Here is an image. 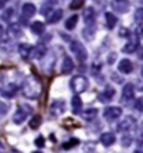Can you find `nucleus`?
<instances>
[{"mask_svg":"<svg viewBox=\"0 0 143 153\" xmlns=\"http://www.w3.org/2000/svg\"><path fill=\"white\" fill-rule=\"evenodd\" d=\"M41 88L42 87L39 80L37 77H34V76H30V77L24 80L21 90H23V94L27 98H38L39 94H41Z\"/></svg>","mask_w":143,"mask_h":153,"instance_id":"obj_1","label":"nucleus"},{"mask_svg":"<svg viewBox=\"0 0 143 153\" xmlns=\"http://www.w3.org/2000/svg\"><path fill=\"white\" fill-rule=\"evenodd\" d=\"M88 87V80L82 76V74H77V76H74L73 79L70 80V88H72V91L74 94H80L86 91Z\"/></svg>","mask_w":143,"mask_h":153,"instance_id":"obj_2","label":"nucleus"},{"mask_svg":"<svg viewBox=\"0 0 143 153\" xmlns=\"http://www.w3.org/2000/svg\"><path fill=\"white\" fill-rule=\"evenodd\" d=\"M70 49H72V52L74 53V56L77 58V60H80V62L87 60V51H86L84 45L80 41H72Z\"/></svg>","mask_w":143,"mask_h":153,"instance_id":"obj_3","label":"nucleus"},{"mask_svg":"<svg viewBox=\"0 0 143 153\" xmlns=\"http://www.w3.org/2000/svg\"><path fill=\"white\" fill-rule=\"evenodd\" d=\"M136 128V120H135L132 115H126L124 117V120L118 124V131L122 132V134H126V132H130L132 129Z\"/></svg>","mask_w":143,"mask_h":153,"instance_id":"obj_4","label":"nucleus"},{"mask_svg":"<svg viewBox=\"0 0 143 153\" xmlns=\"http://www.w3.org/2000/svg\"><path fill=\"white\" fill-rule=\"evenodd\" d=\"M28 114H31V108H30L28 105H25V104H23L17 111L14 112L13 122L14 124H23L24 121H25V118L28 117Z\"/></svg>","mask_w":143,"mask_h":153,"instance_id":"obj_5","label":"nucleus"},{"mask_svg":"<svg viewBox=\"0 0 143 153\" xmlns=\"http://www.w3.org/2000/svg\"><path fill=\"white\" fill-rule=\"evenodd\" d=\"M121 115H122V110H121L119 107H107L105 111H104V118L108 122L116 121Z\"/></svg>","mask_w":143,"mask_h":153,"instance_id":"obj_6","label":"nucleus"},{"mask_svg":"<svg viewBox=\"0 0 143 153\" xmlns=\"http://www.w3.org/2000/svg\"><path fill=\"white\" fill-rule=\"evenodd\" d=\"M111 7L116 13H126L130 9V3L128 0H112Z\"/></svg>","mask_w":143,"mask_h":153,"instance_id":"obj_7","label":"nucleus"},{"mask_svg":"<svg viewBox=\"0 0 143 153\" xmlns=\"http://www.w3.org/2000/svg\"><path fill=\"white\" fill-rule=\"evenodd\" d=\"M138 47H139V35L135 34V35L129 37V42L125 45L122 51H124L125 53H133V52L138 49Z\"/></svg>","mask_w":143,"mask_h":153,"instance_id":"obj_8","label":"nucleus"},{"mask_svg":"<svg viewBox=\"0 0 143 153\" xmlns=\"http://www.w3.org/2000/svg\"><path fill=\"white\" fill-rule=\"evenodd\" d=\"M135 97V88L132 83H126L124 86V90H122V101L124 102H129L132 101Z\"/></svg>","mask_w":143,"mask_h":153,"instance_id":"obj_9","label":"nucleus"},{"mask_svg":"<svg viewBox=\"0 0 143 153\" xmlns=\"http://www.w3.org/2000/svg\"><path fill=\"white\" fill-rule=\"evenodd\" d=\"M114 96H115V90L111 87V86H107L101 93L98 94V100L101 102H110L114 98Z\"/></svg>","mask_w":143,"mask_h":153,"instance_id":"obj_10","label":"nucleus"},{"mask_svg":"<svg viewBox=\"0 0 143 153\" xmlns=\"http://www.w3.org/2000/svg\"><path fill=\"white\" fill-rule=\"evenodd\" d=\"M21 34H23V31H21V28H20L17 24H10L9 27H7V31H6L4 37H3V41L7 39V37L9 38H19Z\"/></svg>","mask_w":143,"mask_h":153,"instance_id":"obj_11","label":"nucleus"},{"mask_svg":"<svg viewBox=\"0 0 143 153\" xmlns=\"http://www.w3.org/2000/svg\"><path fill=\"white\" fill-rule=\"evenodd\" d=\"M34 49H35V47H31L30 44H21L19 47V52L23 59H30L34 55Z\"/></svg>","mask_w":143,"mask_h":153,"instance_id":"obj_12","label":"nucleus"},{"mask_svg":"<svg viewBox=\"0 0 143 153\" xmlns=\"http://www.w3.org/2000/svg\"><path fill=\"white\" fill-rule=\"evenodd\" d=\"M65 108H66L65 102L62 101V100H55L51 105V115H53V117L60 115L62 112L65 111Z\"/></svg>","mask_w":143,"mask_h":153,"instance_id":"obj_13","label":"nucleus"},{"mask_svg":"<svg viewBox=\"0 0 143 153\" xmlns=\"http://www.w3.org/2000/svg\"><path fill=\"white\" fill-rule=\"evenodd\" d=\"M83 19H84V23L87 24V25H94V21H96V11H94L93 7L84 9Z\"/></svg>","mask_w":143,"mask_h":153,"instance_id":"obj_14","label":"nucleus"},{"mask_svg":"<svg viewBox=\"0 0 143 153\" xmlns=\"http://www.w3.org/2000/svg\"><path fill=\"white\" fill-rule=\"evenodd\" d=\"M16 93H17V86L14 83H9L7 86H4V87L1 88V96L6 98H11L16 96Z\"/></svg>","mask_w":143,"mask_h":153,"instance_id":"obj_15","label":"nucleus"},{"mask_svg":"<svg viewBox=\"0 0 143 153\" xmlns=\"http://www.w3.org/2000/svg\"><path fill=\"white\" fill-rule=\"evenodd\" d=\"M118 69H119L121 73L129 74V73H132V70H133V65H132V62H130L129 59H122L119 62V65H118Z\"/></svg>","mask_w":143,"mask_h":153,"instance_id":"obj_16","label":"nucleus"},{"mask_svg":"<svg viewBox=\"0 0 143 153\" xmlns=\"http://www.w3.org/2000/svg\"><path fill=\"white\" fill-rule=\"evenodd\" d=\"M101 143L104 146H111V145L115 143V135L112 134V132H105V134L101 135Z\"/></svg>","mask_w":143,"mask_h":153,"instance_id":"obj_17","label":"nucleus"},{"mask_svg":"<svg viewBox=\"0 0 143 153\" xmlns=\"http://www.w3.org/2000/svg\"><path fill=\"white\" fill-rule=\"evenodd\" d=\"M21 11H23V16L25 17V20H27L35 14L37 9H35V6H34L33 3H25V4L23 6V10H21Z\"/></svg>","mask_w":143,"mask_h":153,"instance_id":"obj_18","label":"nucleus"},{"mask_svg":"<svg viewBox=\"0 0 143 153\" xmlns=\"http://www.w3.org/2000/svg\"><path fill=\"white\" fill-rule=\"evenodd\" d=\"M73 69H74V63H73V60H72V58L65 56L63 62H62V72L63 73H70Z\"/></svg>","mask_w":143,"mask_h":153,"instance_id":"obj_19","label":"nucleus"},{"mask_svg":"<svg viewBox=\"0 0 143 153\" xmlns=\"http://www.w3.org/2000/svg\"><path fill=\"white\" fill-rule=\"evenodd\" d=\"M82 107H83V101H82V98L79 97L77 94L73 96V98H72V108H73L74 114H79V112L82 111Z\"/></svg>","mask_w":143,"mask_h":153,"instance_id":"obj_20","label":"nucleus"},{"mask_svg":"<svg viewBox=\"0 0 143 153\" xmlns=\"http://www.w3.org/2000/svg\"><path fill=\"white\" fill-rule=\"evenodd\" d=\"M62 14H63V11L60 9H58V10H53L52 11V14L48 17V23L49 24H55V23H58L60 19H62Z\"/></svg>","mask_w":143,"mask_h":153,"instance_id":"obj_21","label":"nucleus"},{"mask_svg":"<svg viewBox=\"0 0 143 153\" xmlns=\"http://www.w3.org/2000/svg\"><path fill=\"white\" fill-rule=\"evenodd\" d=\"M97 115H98L97 108H88V110H86V111L83 112V118L86 121H93Z\"/></svg>","mask_w":143,"mask_h":153,"instance_id":"obj_22","label":"nucleus"},{"mask_svg":"<svg viewBox=\"0 0 143 153\" xmlns=\"http://www.w3.org/2000/svg\"><path fill=\"white\" fill-rule=\"evenodd\" d=\"M31 31H33L34 34H37V35H41V34H44V31H45V25H44L41 21H35L34 24H31Z\"/></svg>","mask_w":143,"mask_h":153,"instance_id":"obj_23","label":"nucleus"},{"mask_svg":"<svg viewBox=\"0 0 143 153\" xmlns=\"http://www.w3.org/2000/svg\"><path fill=\"white\" fill-rule=\"evenodd\" d=\"M46 53V47L42 44V42H39L37 47H35V49H34V55H35V58H38V59H41L42 56Z\"/></svg>","mask_w":143,"mask_h":153,"instance_id":"obj_24","label":"nucleus"},{"mask_svg":"<svg viewBox=\"0 0 143 153\" xmlns=\"http://www.w3.org/2000/svg\"><path fill=\"white\" fill-rule=\"evenodd\" d=\"M105 20H107V27L108 28H114L115 24L118 23V19L112 13H105Z\"/></svg>","mask_w":143,"mask_h":153,"instance_id":"obj_25","label":"nucleus"},{"mask_svg":"<svg viewBox=\"0 0 143 153\" xmlns=\"http://www.w3.org/2000/svg\"><path fill=\"white\" fill-rule=\"evenodd\" d=\"M94 34H96V27L94 25H87V27L84 28V31H83V35L86 39H93L94 38Z\"/></svg>","mask_w":143,"mask_h":153,"instance_id":"obj_26","label":"nucleus"},{"mask_svg":"<svg viewBox=\"0 0 143 153\" xmlns=\"http://www.w3.org/2000/svg\"><path fill=\"white\" fill-rule=\"evenodd\" d=\"M77 21H79V16H77V14H73L72 17H69V19L66 20L65 27L67 28V30H73V28L76 27V24H77Z\"/></svg>","mask_w":143,"mask_h":153,"instance_id":"obj_27","label":"nucleus"},{"mask_svg":"<svg viewBox=\"0 0 143 153\" xmlns=\"http://www.w3.org/2000/svg\"><path fill=\"white\" fill-rule=\"evenodd\" d=\"M13 16H14V9H6L3 10V13H1V20L3 21H10V20L13 19Z\"/></svg>","mask_w":143,"mask_h":153,"instance_id":"obj_28","label":"nucleus"},{"mask_svg":"<svg viewBox=\"0 0 143 153\" xmlns=\"http://www.w3.org/2000/svg\"><path fill=\"white\" fill-rule=\"evenodd\" d=\"M56 1H58V0H48V1L45 3V4L42 6L41 13H42V14H45V16H46V14L49 13V10H51L52 7H53V4H55Z\"/></svg>","mask_w":143,"mask_h":153,"instance_id":"obj_29","label":"nucleus"},{"mask_svg":"<svg viewBox=\"0 0 143 153\" xmlns=\"http://www.w3.org/2000/svg\"><path fill=\"white\" fill-rule=\"evenodd\" d=\"M133 19H135V23L139 24V25H142L143 24V9H138L135 11Z\"/></svg>","mask_w":143,"mask_h":153,"instance_id":"obj_30","label":"nucleus"},{"mask_svg":"<svg viewBox=\"0 0 143 153\" xmlns=\"http://www.w3.org/2000/svg\"><path fill=\"white\" fill-rule=\"evenodd\" d=\"M132 140H133V138H132V135H130V132H126V134L122 135V146H129L130 143H132Z\"/></svg>","mask_w":143,"mask_h":153,"instance_id":"obj_31","label":"nucleus"},{"mask_svg":"<svg viewBox=\"0 0 143 153\" xmlns=\"http://www.w3.org/2000/svg\"><path fill=\"white\" fill-rule=\"evenodd\" d=\"M41 122H42V120H41V117H38V115H35L31 120V122H30V128H33V129H37L38 126L41 125Z\"/></svg>","mask_w":143,"mask_h":153,"instance_id":"obj_32","label":"nucleus"},{"mask_svg":"<svg viewBox=\"0 0 143 153\" xmlns=\"http://www.w3.org/2000/svg\"><path fill=\"white\" fill-rule=\"evenodd\" d=\"M82 6H83V0H72V3H70V9L77 10V9H80Z\"/></svg>","mask_w":143,"mask_h":153,"instance_id":"obj_33","label":"nucleus"},{"mask_svg":"<svg viewBox=\"0 0 143 153\" xmlns=\"http://www.w3.org/2000/svg\"><path fill=\"white\" fill-rule=\"evenodd\" d=\"M135 108L138 111H142L143 112V97H139L136 101H135Z\"/></svg>","mask_w":143,"mask_h":153,"instance_id":"obj_34","label":"nucleus"},{"mask_svg":"<svg viewBox=\"0 0 143 153\" xmlns=\"http://www.w3.org/2000/svg\"><path fill=\"white\" fill-rule=\"evenodd\" d=\"M133 153H143V139L138 140V148H136V150Z\"/></svg>","mask_w":143,"mask_h":153,"instance_id":"obj_35","label":"nucleus"},{"mask_svg":"<svg viewBox=\"0 0 143 153\" xmlns=\"http://www.w3.org/2000/svg\"><path fill=\"white\" fill-rule=\"evenodd\" d=\"M35 145H37L38 148H42V146L45 145V139H44L42 136H38L37 140H35Z\"/></svg>","mask_w":143,"mask_h":153,"instance_id":"obj_36","label":"nucleus"},{"mask_svg":"<svg viewBox=\"0 0 143 153\" xmlns=\"http://www.w3.org/2000/svg\"><path fill=\"white\" fill-rule=\"evenodd\" d=\"M77 143H79L77 139H72L69 143H65V145H63V148H65V149H70L72 146H74V145H77Z\"/></svg>","mask_w":143,"mask_h":153,"instance_id":"obj_37","label":"nucleus"},{"mask_svg":"<svg viewBox=\"0 0 143 153\" xmlns=\"http://www.w3.org/2000/svg\"><path fill=\"white\" fill-rule=\"evenodd\" d=\"M119 35L121 37H129V31H128V30H126V28H121L119 30Z\"/></svg>","mask_w":143,"mask_h":153,"instance_id":"obj_38","label":"nucleus"},{"mask_svg":"<svg viewBox=\"0 0 143 153\" xmlns=\"http://www.w3.org/2000/svg\"><path fill=\"white\" fill-rule=\"evenodd\" d=\"M0 107H1V115H4L6 111H7V107H6L4 102H1V104H0Z\"/></svg>","mask_w":143,"mask_h":153,"instance_id":"obj_39","label":"nucleus"},{"mask_svg":"<svg viewBox=\"0 0 143 153\" xmlns=\"http://www.w3.org/2000/svg\"><path fill=\"white\" fill-rule=\"evenodd\" d=\"M114 59H115V53L110 55V58H108V63H110V65H112V63H114Z\"/></svg>","mask_w":143,"mask_h":153,"instance_id":"obj_40","label":"nucleus"},{"mask_svg":"<svg viewBox=\"0 0 143 153\" xmlns=\"http://www.w3.org/2000/svg\"><path fill=\"white\" fill-rule=\"evenodd\" d=\"M6 4V0H0V7H4Z\"/></svg>","mask_w":143,"mask_h":153,"instance_id":"obj_41","label":"nucleus"},{"mask_svg":"<svg viewBox=\"0 0 143 153\" xmlns=\"http://www.w3.org/2000/svg\"><path fill=\"white\" fill-rule=\"evenodd\" d=\"M33 153H42L41 150H35V152H33Z\"/></svg>","mask_w":143,"mask_h":153,"instance_id":"obj_42","label":"nucleus"},{"mask_svg":"<svg viewBox=\"0 0 143 153\" xmlns=\"http://www.w3.org/2000/svg\"><path fill=\"white\" fill-rule=\"evenodd\" d=\"M96 1H98V3H102V1H104V0H96Z\"/></svg>","mask_w":143,"mask_h":153,"instance_id":"obj_43","label":"nucleus"},{"mask_svg":"<svg viewBox=\"0 0 143 153\" xmlns=\"http://www.w3.org/2000/svg\"><path fill=\"white\" fill-rule=\"evenodd\" d=\"M142 135H143V122H142Z\"/></svg>","mask_w":143,"mask_h":153,"instance_id":"obj_44","label":"nucleus"},{"mask_svg":"<svg viewBox=\"0 0 143 153\" xmlns=\"http://www.w3.org/2000/svg\"><path fill=\"white\" fill-rule=\"evenodd\" d=\"M142 76H143V68H142Z\"/></svg>","mask_w":143,"mask_h":153,"instance_id":"obj_45","label":"nucleus"}]
</instances>
